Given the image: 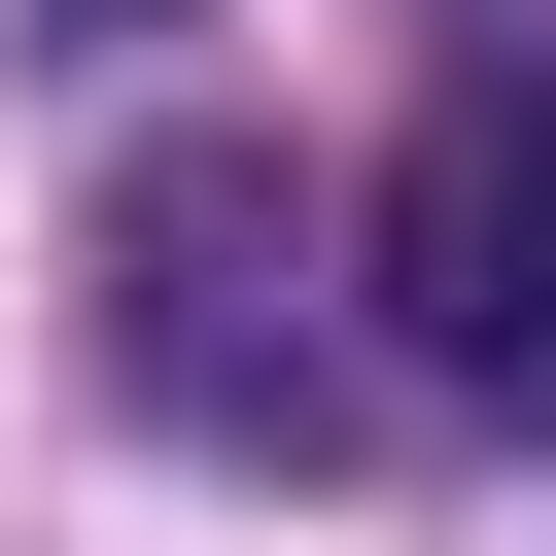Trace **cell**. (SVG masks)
Wrapping results in <instances>:
<instances>
[{"label":"cell","instance_id":"1","mask_svg":"<svg viewBox=\"0 0 556 556\" xmlns=\"http://www.w3.org/2000/svg\"><path fill=\"white\" fill-rule=\"evenodd\" d=\"M382 313L452 417H556V70H452L417 174H382Z\"/></svg>","mask_w":556,"mask_h":556}]
</instances>
